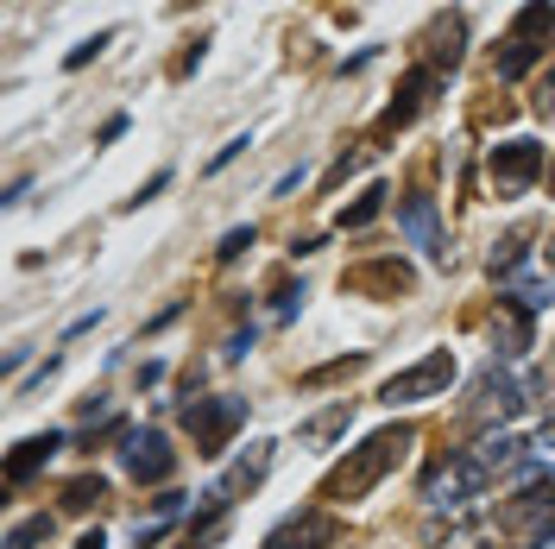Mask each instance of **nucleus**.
Wrapping results in <instances>:
<instances>
[{
    "label": "nucleus",
    "instance_id": "nucleus-17",
    "mask_svg": "<svg viewBox=\"0 0 555 549\" xmlns=\"http://www.w3.org/2000/svg\"><path fill=\"white\" fill-rule=\"evenodd\" d=\"M102 499H107V486H102V481H89V474L64 486V506H69V512H89V506H102Z\"/></svg>",
    "mask_w": 555,
    "mask_h": 549
},
{
    "label": "nucleus",
    "instance_id": "nucleus-25",
    "mask_svg": "<svg viewBox=\"0 0 555 549\" xmlns=\"http://www.w3.org/2000/svg\"><path fill=\"white\" fill-rule=\"evenodd\" d=\"M76 549H107V544H102V531H89V537H82Z\"/></svg>",
    "mask_w": 555,
    "mask_h": 549
},
{
    "label": "nucleus",
    "instance_id": "nucleus-26",
    "mask_svg": "<svg viewBox=\"0 0 555 549\" xmlns=\"http://www.w3.org/2000/svg\"><path fill=\"white\" fill-rule=\"evenodd\" d=\"M550 102H555V76H550V95H543V107H550Z\"/></svg>",
    "mask_w": 555,
    "mask_h": 549
},
{
    "label": "nucleus",
    "instance_id": "nucleus-6",
    "mask_svg": "<svg viewBox=\"0 0 555 549\" xmlns=\"http://www.w3.org/2000/svg\"><path fill=\"white\" fill-rule=\"evenodd\" d=\"M120 461H127V474H133V481H152V486L177 474V455H171V443H165L158 430H127Z\"/></svg>",
    "mask_w": 555,
    "mask_h": 549
},
{
    "label": "nucleus",
    "instance_id": "nucleus-20",
    "mask_svg": "<svg viewBox=\"0 0 555 549\" xmlns=\"http://www.w3.org/2000/svg\"><path fill=\"white\" fill-rule=\"evenodd\" d=\"M38 537H51V518H33V524H20V531L7 537V549H33Z\"/></svg>",
    "mask_w": 555,
    "mask_h": 549
},
{
    "label": "nucleus",
    "instance_id": "nucleus-13",
    "mask_svg": "<svg viewBox=\"0 0 555 549\" xmlns=\"http://www.w3.org/2000/svg\"><path fill=\"white\" fill-rule=\"evenodd\" d=\"M474 461H480L486 474H512V468H524V443L505 430V436H486L480 448H474Z\"/></svg>",
    "mask_w": 555,
    "mask_h": 549
},
{
    "label": "nucleus",
    "instance_id": "nucleus-18",
    "mask_svg": "<svg viewBox=\"0 0 555 549\" xmlns=\"http://www.w3.org/2000/svg\"><path fill=\"white\" fill-rule=\"evenodd\" d=\"M512 304H524L530 316L550 309V284H537V278H512Z\"/></svg>",
    "mask_w": 555,
    "mask_h": 549
},
{
    "label": "nucleus",
    "instance_id": "nucleus-27",
    "mask_svg": "<svg viewBox=\"0 0 555 549\" xmlns=\"http://www.w3.org/2000/svg\"><path fill=\"white\" fill-rule=\"evenodd\" d=\"M550 196H555V165H550Z\"/></svg>",
    "mask_w": 555,
    "mask_h": 549
},
{
    "label": "nucleus",
    "instance_id": "nucleus-10",
    "mask_svg": "<svg viewBox=\"0 0 555 549\" xmlns=\"http://www.w3.org/2000/svg\"><path fill=\"white\" fill-rule=\"evenodd\" d=\"M429 89H436V69H411V76H404V89H398V102L385 107L379 133H398V127H411L416 114H423V102H429Z\"/></svg>",
    "mask_w": 555,
    "mask_h": 549
},
{
    "label": "nucleus",
    "instance_id": "nucleus-7",
    "mask_svg": "<svg viewBox=\"0 0 555 549\" xmlns=\"http://www.w3.org/2000/svg\"><path fill=\"white\" fill-rule=\"evenodd\" d=\"M398 228H404V241H411L423 259H442V215H436V196L411 190V196L398 203Z\"/></svg>",
    "mask_w": 555,
    "mask_h": 549
},
{
    "label": "nucleus",
    "instance_id": "nucleus-24",
    "mask_svg": "<svg viewBox=\"0 0 555 549\" xmlns=\"http://www.w3.org/2000/svg\"><path fill=\"white\" fill-rule=\"evenodd\" d=\"M543 448H555V398H550V417H543Z\"/></svg>",
    "mask_w": 555,
    "mask_h": 549
},
{
    "label": "nucleus",
    "instance_id": "nucleus-2",
    "mask_svg": "<svg viewBox=\"0 0 555 549\" xmlns=\"http://www.w3.org/2000/svg\"><path fill=\"white\" fill-rule=\"evenodd\" d=\"M449 379H454V354L449 347H436V354H423L416 367H404L398 379H385V405L398 411V405H423V398H442L449 392Z\"/></svg>",
    "mask_w": 555,
    "mask_h": 549
},
{
    "label": "nucleus",
    "instance_id": "nucleus-28",
    "mask_svg": "<svg viewBox=\"0 0 555 549\" xmlns=\"http://www.w3.org/2000/svg\"><path fill=\"white\" fill-rule=\"evenodd\" d=\"M266 549H284V537H278V544H266Z\"/></svg>",
    "mask_w": 555,
    "mask_h": 549
},
{
    "label": "nucleus",
    "instance_id": "nucleus-3",
    "mask_svg": "<svg viewBox=\"0 0 555 549\" xmlns=\"http://www.w3.org/2000/svg\"><path fill=\"white\" fill-rule=\"evenodd\" d=\"M550 38H555V7H550V0L524 7L518 26H512V38H505V51H499V76H505V82H518L524 69H530V58H537Z\"/></svg>",
    "mask_w": 555,
    "mask_h": 549
},
{
    "label": "nucleus",
    "instance_id": "nucleus-1",
    "mask_svg": "<svg viewBox=\"0 0 555 549\" xmlns=\"http://www.w3.org/2000/svg\"><path fill=\"white\" fill-rule=\"evenodd\" d=\"M411 443H416V430H404V423H398V430H379V436H366V443L353 448L341 468L322 481V499H360V493H373V486L411 455Z\"/></svg>",
    "mask_w": 555,
    "mask_h": 549
},
{
    "label": "nucleus",
    "instance_id": "nucleus-29",
    "mask_svg": "<svg viewBox=\"0 0 555 549\" xmlns=\"http://www.w3.org/2000/svg\"><path fill=\"white\" fill-rule=\"evenodd\" d=\"M550 266H555V246H550Z\"/></svg>",
    "mask_w": 555,
    "mask_h": 549
},
{
    "label": "nucleus",
    "instance_id": "nucleus-14",
    "mask_svg": "<svg viewBox=\"0 0 555 549\" xmlns=\"http://www.w3.org/2000/svg\"><path fill=\"white\" fill-rule=\"evenodd\" d=\"M335 537H341V524H335L328 512H310V518H297V524H291V544H297V549H328Z\"/></svg>",
    "mask_w": 555,
    "mask_h": 549
},
{
    "label": "nucleus",
    "instance_id": "nucleus-16",
    "mask_svg": "<svg viewBox=\"0 0 555 549\" xmlns=\"http://www.w3.org/2000/svg\"><path fill=\"white\" fill-rule=\"evenodd\" d=\"M347 284H353V291H366V284H385V291H411V272H404L398 259H385V266H366V272H353Z\"/></svg>",
    "mask_w": 555,
    "mask_h": 549
},
{
    "label": "nucleus",
    "instance_id": "nucleus-21",
    "mask_svg": "<svg viewBox=\"0 0 555 549\" xmlns=\"http://www.w3.org/2000/svg\"><path fill=\"white\" fill-rule=\"evenodd\" d=\"M107 38H114V33H95L89 44H76V51H69V69H82V64H89V58H95V51L107 44Z\"/></svg>",
    "mask_w": 555,
    "mask_h": 549
},
{
    "label": "nucleus",
    "instance_id": "nucleus-11",
    "mask_svg": "<svg viewBox=\"0 0 555 549\" xmlns=\"http://www.w3.org/2000/svg\"><path fill=\"white\" fill-rule=\"evenodd\" d=\"M57 448H64V436H57V430H44V436H26V443L13 448V461H7V481H13V486L33 481L38 468H44V461L57 455Z\"/></svg>",
    "mask_w": 555,
    "mask_h": 549
},
{
    "label": "nucleus",
    "instance_id": "nucleus-15",
    "mask_svg": "<svg viewBox=\"0 0 555 549\" xmlns=\"http://www.w3.org/2000/svg\"><path fill=\"white\" fill-rule=\"evenodd\" d=\"M524 253H530V228H512L505 241L492 246V278H518Z\"/></svg>",
    "mask_w": 555,
    "mask_h": 549
},
{
    "label": "nucleus",
    "instance_id": "nucleus-23",
    "mask_svg": "<svg viewBox=\"0 0 555 549\" xmlns=\"http://www.w3.org/2000/svg\"><path fill=\"white\" fill-rule=\"evenodd\" d=\"M241 145H253V139H228V145L215 152V171H221V165H234V158H241Z\"/></svg>",
    "mask_w": 555,
    "mask_h": 549
},
{
    "label": "nucleus",
    "instance_id": "nucleus-5",
    "mask_svg": "<svg viewBox=\"0 0 555 549\" xmlns=\"http://www.w3.org/2000/svg\"><path fill=\"white\" fill-rule=\"evenodd\" d=\"M543 171V145L537 139H505V145H492V183H499V196H518L524 183H537Z\"/></svg>",
    "mask_w": 555,
    "mask_h": 549
},
{
    "label": "nucleus",
    "instance_id": "nucleus-8",
    "mask_svg": "<svg viewBox=\"0 0 555 549\" xmlns=\"http://www.w3.org/2000/svg\"><path fill=\"white\" fill-rule=\"evenodd\" d=\"M486 481H492V474H486L480 461H474V455H461V461H449V468H436L429 499H436V506H461V499H474Z\"/></svg>",
    "mask_w": 555,
    "mask_h": 549
},
{
    "label": "nucleus",
    "instance_id": "nucleus-12",
    "mask_svg": "<svg viewBox=\"0 0 555 549\" xmlns=\"http://www.w3.org/2000/svg\"><path fill=\"white\" fill-rule=\"evenodd\" d=\"M492 342H499L505 360H518L524 347H530V309L524 304H499V316H492Z\"/></svg>",
    "mask_w": 555,
    "mask_h": 549
},
{
    "label": "nucleus",
    "instance_id": "nucleus-4",
    "mask_svg": "<svg viewBox=\"0 0 555 549\" xmlns=\"http://www.w3.org/2000/svg\"><path fill=\"white\" fill-rule=\"evenodd\" d=\"M241 417H246V398H196V405L183 411L190 436H196V455H221L228 436L241 430Z\"/></svg>",
    "mask_w": 555,
    "mask_h": 549
},
{
    "label": "nucleus",
    "instance_id": "nucleus-19",
    "mask_svg": "<svg viewBox=\"0 0 555 549\" xmlns=\"http://www.w3.org/2000/svg\"><path fill=\"white\" fill-rule=\"evenodd\" d=\"M379 208H385V190H379V183H373V190H366V196H360V203H353V208H347V215H341V228H366V221H373Z\"/></svg>",
    "mask_w": 555,
    "mask_h": 549
},
{
    "label": "nucleus",
    "instance_id": "nucleus-9",
    "mask_svg": "<svg viewBox=\"0 0 555 549\" xmlns=\"http://www.w3.org/2000/svg\"><path fill=\"white\" fill-rule=\"evenodd\" d=\"M524 411V385L499 367H486L480 385H474V417H518Z\"/></svg>",
    "mask_w": 555,
    "mask_h": 549
},
{
    "label": "nucleus",
    "instance_id": "nucleus-22",
    "mask_svg": "<svg viewBox=\"0 0 555 549\" xmlns=\"http://www.w3.org/2000/svg\"><path fill=\"white\" fill-rule=\"evenodd\" d=\"M246 246H253V228H234V234L221 241V259H241Z\"/></svg>",
    "mask_w": 555,
    "mask_h": 549
}]
</instances>
